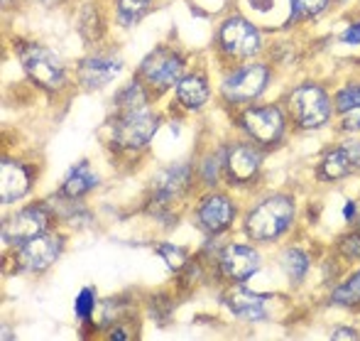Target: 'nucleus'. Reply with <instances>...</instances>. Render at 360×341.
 Listing matches in <instances>:
<instances>
[{"mask_svg":"<svg viewBox=\"0 0 360 341\" xmlns=\"http://www.w3.org/2000/svg\"><path fill=\"white\" fill-rule=\"evenodd\" d=\"M294 202L287 194H272L260 202L245 218V231L252 241L272 243L292 226Z\"/></svg>","mask_w":360,"mask_h":341,"instance_id":"1","label":"nucleus"},{"mask_svg":"<svg viewBox=\"0 0 360 341\" xmlns=\"http://www.w3.org/2000/svg\"><path fill=\"white\" fill-rule=\"evenodd\" d=\"M18 57L22 69L27 71L34 84L44 86L49 91H57L67 84V69H64L62 59L52 49L42 47V44L27 42L18 47Z\"/></svg>","mask_w":360,"mask_h":341,"instance_id":"2","label":"nucleus"},{"mask_svg":"<svg viewBox=\"0 0 360 341\" xmlns=\"http://www.w3.org/2000/svg\"><path fill=\"white\" fill-rule=\"evenodd\" d=\"M289 108H292L294 123L304 130L321 128L331 118V99H328V94L321 86H314V84L299 86L297 91H292Z\"/></svg>","mask_w":360,"mask_h":341,"instance_id":"3","label":"nucleus"},{"mask_svg":"<svg viewBox=\"0 0 360 341\" xmlns=\"http://www.w3.org/2000/svg\"><path fill=\"white\" fill-rule=\"evenodd\" d=\"M157 128L160 118L147 108L120 111V116L113 120V140L125 150H140L155 137Z\"/></svg>","mask_w":360,"mask_h":341,"instance_id":"4","label":"nucleus"},{"mask_svg":"<svg viewBox=\"0 0 360 341\" xmlns=\"http://www.w3.org/2000/svg\"><path fill=\"white\" fill-rule=\"evenodd\" d=\"M270 84V69L265 64L240 67L223 79V99L228 104H250L260 99Z\"/></svg>","mask_w":360,"mask_h":341,"instance_id":"5","label":"nucleus"},{"mask_svg":"<svg viewBox=\"0 0 360 341\" xmlns=\"http://www.w3.org/2000/svg\"><path fill=\"white\" fill-rule=\"evenodd\" d=\"M240 128L257 145H275L285 135V113L277 106H252L240 113Z\"/></svg>","mask_w":360,"mask_h":341,"instance_id":"6","label":"nucleus"},{"mask_svg":"<svg viewBox=\"0 0 360 341\" xmlns=\"http://www.w3.org/2000/svg\"><path fill=\"white\" fill-rule=\"evenodd\" d=\"M184 71V59L181 54L169 52V49H157L143 62L140 67V81L157 91H167L176 86Z\"/></svg>","mask_w":360,"mask_h":341,"instance_id":"7","label":"nucleus"},{"mask_svg":"<svg viewBox=\"0 0 360 341\" xmlns=\"http://www.w3.org/2000/svg\"><path fill=\"white\" fill-rule=\"evenodd\" d=\"M260 32L243 18H228L218 30V44L228 57H250L260 49Z\"/></svg>","mask_w":360,"mask_h":341,"instance_id":"8","label":"nucleus"},{"mask_svg":"<svg viewBox=\"0 0 360 341\" xmlns=\"http://www.w3.org/2000/svg\"><path fill=\"white\" fill-rule=\"evenodd\" d=\"M62 253V238L57 233L42 231L39 236L30 238L18 251V266L20 271L27 273H42L52 266Z\"/></svg>","mask_w":360,"mask_h":341,"instance_id":"9","label":"nucleus"},{"mask_svg":"<svg viewBox=\"0 0 360 341\" xmlns=\"http://www.w3.org/2000/svg\"><path fill=\"white\" fill-rule=\"evenodd\" d=\"M360 172V140L346 142V145H338L333 150H328L326 155L319 162V180L323 182H336L346 180V177Z\"/></svg>","mask_w":360,"mask_h":341,"instance_id":"10","label":"nucleus"},{"mask_svg":"<svg viewBox=\"0 0 360 341\" xmlns=\"http://www.w3.org/2000/svg\"><path fill=\"white\" fill-rule=\"evenodd\" d=\"M42 231H47V211H44L42 206H27L15 213L3 226V241L20 243V246H22V243L39 236Z\"/></svg>","mask_w":360,"mask_h":341,"instance_id":"11","label":"nucleus"},{"mask_svg":"<svg viewBox=\"0 0 360 341\" xmlns=\"http://www.w3.org/2000/svg\"><path fill=\"white\" fill-rule=\"evenodd\" d=\"M223 172L228 175V180L238 182V185L250 182L260 172V152L255 147L245 145V142H236L226 150Z\"/></svg>","mask_w":360,"mask_h":341,"instance_id":"12","label":"nucleus"},{"mask_svg":"<svg viewBox=\"0 0 360 341\" xmlns=\"http://www.w3.org/2000/svg\"><path fill=\"white\" fill-rule=\"evenodd\" d=\"M236 218V206L226 194H209L196 209V221L204 231L223 233Z\"/></svg>","mask_w":360,"mask_h":341,"instance_id":"13","label":"nucleus"},{"mask_svg":"<svg viewBox=\"0 0 360 341\" xmlns=\"http://www.w3.org/2000/svg\"><path fill=\"white\" fill-rule=\"evenodd\" d=\"M32 170L27 165L5 157L3 165H0V197H3V204H13V202L22 199L32 190Z\"/></svg>","mask_w":360,"mask_h":341,"instance_id":"14","label":"nucleus"},{"mask_svg":"<svg viewBox=\"0 0 360 341\" xmlns=\"http://www.w3.org/2000/svg\"><path fill=\"white\" fill-rule=\"evenodd\" d=\"M221 271L236 283H245L248 278L260 271V256L250 246L233 243L226 251H221Z\"/></svg>","mask_w":360,"mask_h":341,"instance_id":"15","label":"nucleus"},{"mask_svg":"<svg viewBox=\"0 0 360 341\" xmlns=\"http://www.w3.org/2000/svg\"><path fill=\"white\" fill-rule=\"evenodd\" d=\"M123 69V62L115 57H86L79 62V69H76V76H79V84L84 89L94 91L101 89V86L110 84L115 76Z\"/></svg>","mask_w":360,"mask_h":341,"instance_id":"16","label":"nucleus"},{"mask_svg":"<svg viewBox=\"0 0 360 341\" xmlns=\"http://www.w3.org/2000/svg\"><path fill=\"white\" fill-rule=\"evenodd\" d=\"M189 180H191V167L184 165V162L165 167L155 177V197L160 202L174 199V197H179L189 187Z\"/></svg>","mask_w":360,"mask_h":341,"instance_id":"17","label":"nucleus"},{"mask_svg":"<svg viewBox=\"0 0 360 341\" xmlns=\"http://www.w3.org/2000/svg\"><path fill=\"white\" fill-rule=\"evenodd\" d=\"M226 302L238 317L243 319H262L265 317V302H267V294H257L252 290L243 287H233L231 292L226 294Z\"/></svg>","mask_w":360,"mask_h":341,"instance_id":"18","label":"nucleus"},{"mask_svg":"<svg viewBox=\"0 0 360 341\" xmlns=\"http://www.w3.org/2000/svg\"><path fill=\"white\" fill-rule=\"evenodd\" d=\"M176 99L186 108H201L209 101V81L201 74H186L176 81Z\"/></svg>","mask_w":360,"mask_h":341,"instance_id":"19","label":"nucleus"},{"mask_svg":"<svg viewBox=\"0 0 360 341\" xmlns=\"http://www.w3.org/2000/svg\"><path fill=\"white\" fill-rule=\"evenodd\" d=\"M96 185H98V177L89 170V165H76L62 185V199H81Z\"/></svg>","mask_w":360,"mask_h":341,"instance_id":"20","label":"nucleus"},{"mask_svg":"<svg viewBox=\"0 0 360 341\" xmlns=\"http://www.w3.org/2000/svg\"><path fill=\"white\" fill-rule=\"evenodd\" d=\"M118 106H120V111L145 108V106H147V91H145L143 81H140V79L130 81V84L118 94Z\"/></svg>","mask_w":360,"mask_h":341,"instance_id":"21","label":"nucleus"},{"mask_svg":"<svg viewBox=\"0 0 360 341\" xmlns=\"http://www.w3.org/2000/svg\"><path fill=\"white\" fill-rule=\"evenodd\" d=\"M280 263H282L285 273L294 280V283L304 280V275H307V271H309V258H307V253H304L302 248H289L285 256H282Z\"/></svg>","mask_w":360,"mask_h":341,"instance_id":"22","label":"nucleus"},{"mask_svg":"<svg viewBox=\"0 0 360 341\" xmlns=\"http://www.w3.org/2000/svg\"><path fill=\"white\" fill-rule=\"evenodd\" d=\"M150 5L152 0H118L115 15H118L120 25H135L150 10Z\"/></svg>","mask_w":360,"mask_h":341,"instance_id":"23","label":"nucleus"},{"mask_svg":"<svg viewBox=\"0 0 360 341\" xmlns=\"http://www.w3.org/2000/svg\"><path fill=\"white\" fill-rule=\"evenodd\" d=\"M333 302L343 304V307H351V304L360 302V271L353 275L348 283H343L336 292H333Z\"/></svg>","mask_w":360,"mask_h":341,"instance_id":"24","label":"nucleus"},{"mask_svg":"<svg viewBox=\"0 0 360 341\" xmlns=\"http://www.w3.org/2000/svg\"><path fill=\"white\" fill-rule=\"evenodd\" d=\"M336 108L341 113H348L353 108H360V84H348L336 94Z\"/></svg>","mask_w":360,"mask_h":341,"instance_id":"25","label":"nucleus"},{"mask_svg":"<svg viewBox=\"0 0 360 341\" xmlns=\"http://www.w3.org/2000/svg\"><path fill=\"white\" fill-rule=\"evenodd\" d=\"M294 5V18H316L319 13H323L328 5V0H292Z\"/></svg>","mask_w":360,"mask_h":341,"instance_id":"26","label":"nucleus"},{"mask_svg":"<svg viewBox=\"0 0 360 341\" xmlns=\"http://www.w3.org/2000/svg\"><path fill=\"white\" fill-rule=\"evenodd\" d=\"M160 256L162 261L167 263V266L172 268V271H179L181 266L186 263V251L179 246H169V243H165V246H160Z\"/></svg>","mask_w":360,"mask_h":341,"instance_id":"27","label":"nucleus"},{"mask_svg":"<svg viewBox=\"0 0 360 341\" xmlns=\"http://www.w3.org/2000/svg\"><path fill=\"white\" fill-rule=\"evenodd\" d=\"M94 307H96V297H94V290H81L79 297H76V314L81 319H89L94 314Z\"/></svg>","mask_w":360,"mask_h":341,"instance_id":"28","label":"nucleus"},{"mask_svg":"<svg viewBox=\"0 0 360 341\" xmlns=\"http://www.w3.org/2000/svg\"><path fill=\"white\" fill-rule=\"evenodd\" d=\"M341 251L348 258H360V233H348L341 241Z\"/></svg>","mask_w":360,"mask_h":341,"instance_id":"29","label":"nucleus"},{"mask_svg":"<svg viewBox=\"0 0 360 341\" xmlns=\"http://www.w3.org/2000/svg\"><path fill=\"white\" fill-rule=\"evenodd\" d=\"M343 130H348V133H356V130H360V108H353L346 113V118H343L341 123Z\"/></svg>","mask_w":360,"mask_h":341,"instance_id":"30","label":"nucleus"},{"mask_svg":"<svg viewBox=\"0 0 360 341\" xmlns=\"http://www.w3.org/2000/svg\"><path fill=\"white\" fill-rule=\"evenodd\" d=\"M343 42H348V44H360V23H353L351 27L343 32Z\"/></svg>","mask_w":360,"mask_h":341,"instance_id":"31","label":"nucleus"},{"mask_svg":"<svg viewBox=\"0 0 360 341\" xmlns=\"http://www.w3.org/2000/svg\"><path fill=\"white\" fill-rule=\"evenodd\" d=\"M331 339H358V334L353 332V329H336V332L331 334Z\"/></svg>","mask_w":360,"mask_h":341,"instance_id":"32","label":"nucleus"},{"mask_svg":"<svg viewBox=\"0 0 360 341\" xmlns=\"http://www.w3.org/2000/svg\"><path fill=\"white\" fill-rule=\"evenodd\" d=\"M343 213H346V218H348V221H351V218L356 216V204H353V202H348L346 209H343Z\"/></svg>","mask_w":360,"mask_h":341,"instance_id":"33","label":"nucleus"},{"mask_svg":"<svg viewBox=\"0 0 360 341\" xmlns=\"http://www.w3.org/2000/svg\"><path fill=\"white\" fill-rule=\"evenodd\" d=\"M42 3H47V5H59V3H64V0H42Z\"/></svg>","mask_w":360,"mask_h":341,"instance_id":"34","label":"nucleus"}]
</instances>
